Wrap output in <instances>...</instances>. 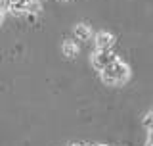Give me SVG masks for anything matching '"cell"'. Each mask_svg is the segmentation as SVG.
<instances>
[{
	"instance_id": "cell-1",
	"label": "cell",
	"mask_w": 153,
	"mask_h": 146,
	"mask_svg": "<svg viewBox=\"0 0 153 146\" xmlns=\"http://www.w3.org/2000/svg\"><path fill=\"white\" fill-rule=\"evenodd\" d=\"M100 75H102V81L109 87L123 85V83H126L128 77H130V67L124 64L121 58H117V60L111 62L107 67H103V69L100 71Z\"/></svg>"
},
{
	"instance_id": "cell-2",
	"label": "cell",
	"mask_w": 153,
	"mask_h": 146,
	"mask_svg": "<svg viewBox=\"0 0 153 146\" xmlns=\"http://www.w3.org/2000/svg\"><path fill=\"white\" fill-rule=\"evenodd\" d=\"M117 54L113 52V48H96L94 54H92V65L98 71H102L103 67H107L111 62L117 60Z\"/></svg>"
},
{
	"instance_id": "cell-3",
	"label": "cell",
	"mask_w": 153,
	"mask_h": 146,
	"mask_svg": "<svg viewBox=\"0 0 153 146\" xmlns=\"http://www.w3.org/2000/svg\"><path fill=\"white\" fill-rule=\"evenodd\" d=\"M113 44H115V37L111 33H107V31L96 33V37H94V46L96 48H113Z\"/></svg>"
},
{
	"instance_id": "cell-4",
	"label": "cell",
	"mask_w": 153,
	"mask_h": 146,
	"mask_svg": "<svg viewBox=\"0 0 153 146\" xmlns=\"http://www.w3.org/2000/svg\"><path fill=\"white\" fill-rule=\"evenodd\" d=\"M90 37H92V29L86 25V23H79L75 27V38L76 41H88Z\"/></svg>"
},
{
	"instance_id": "cell-5",
	"label": "cell",
	"mask_w": 153,
	"mask_h": 146,
	"mask_svg": "<svg viewBox=\"0 0 153 146\" xmlns=\"http://www.w3.org/2000/svg\"><path fill=\"white\" fill-rule=\"evenodd\" d=\"M61 48H63V54L67 58H75L79 54V44H76V41H73V38H67Z\"/></svg>"
},
{
	"instance_id": "cell-6",
	"label": "cell",
	"mask_w": 153,
	"mask_h": 146,
	"mask_svg": "<svg viewBox=\"0 0 153 146\" xmlns=\"http://www.w3.org/2000/svg\"><path fill=\"white\" fill-rule=\"evenodd\" d=\"M143 125H146V131L151 129V111H147L146 117H143Z\"/></svg>"
}]
</instances>
